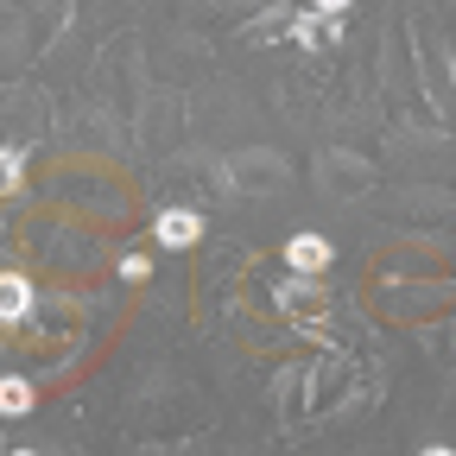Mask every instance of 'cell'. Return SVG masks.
I'll return each mask as SVG.
<instances>
[{"label": "cell", "mask_w": 456, "mask_h": 456, "mask_svg": "<svg viewBox=\"0 0 456 456\" xmlns=\"http://www.w3.org/2000/svg\"><path fill=\"white\" fill-rule=\"evenodd\" d=\"M152 235H159V248H171V254H178V248H197V241H203V216H197V209H165V216L152 222Z\"/></svg>", "instance_id": "obj_5"}, {"label": "cell", "mask_w": 456, "mask_h": 456, "mask_svg": "<svg viewBox=\"0 0 456 456\" xmlns=\"http://www.w3.org/2000/svg\"><path fill=\"white\" fill-rule=\"evenodd\" d=\"M292 38L311 51V45H336L342 26H336V13H298V20H292Z\"/></svg>", "instance_id": "obj_9"}, {"label": "cell", "mask_w": 456, "mask_h": 456, "mask_svg": "<svg viewBox=\"0 0 456 456\" xmlns=\"http://www.w3.org/2000/svg\"><path fill=\"white\" fill-rule=\"evenodd\" d=\"M425 83H431V102H437L444 114H456V89H450V64H444V51H437V45H425Z\"/></svg>", "instance_id": "obj_8"}, {"label": "cell", "mask_w": 456, "mask_h": 456, "mask_svg": "<svg viewBox=\"0 0 456 456\" xmlns=\"http://www.w3.org/2000/svg\"><path fill=\"white\" fill-rule=\"evenodd\" d=\"M419 456H456V450H444V444H431V450H419Z\"/></svg>", "instance_id": "obj_15"}, {"label": "cell", "mask_w": 456, "mask_h": 456, "mask_svg": "<svg viewBox=\"0 0 456 456\" xmlns=\"http://www.w3.org/2000/svg\"><path fill=\"white\" fill-rule=\"evenodd\" d=\"M311 7H317V13H342V7H349V0H311Z\"/></svg>", "instance_id": "obj_14"}, {"label": "cell", "mask_w": 456, "mask_h": 456, "mask_svg": "<svg viewBox=\"0 0 456 456\" xmlns=\"http://www.w3.org/2000/svg\"><path fill=\"white\" fill-rule=\"evenodd\" d=\"M317 184H323L330 197H362V191L374 184V165L355 159V152H323V159H317Z\"/></svg>", "instance_id": "obj_2"}, {"label": "cell", "mask_w": 456, "mask_h": 456, "mask_svg": "<svg viewBox=\"0 0 456 456\" xmlns=\"http://www.w3.org/2000/svg\"><path fill=\"white\" fill-rule=\"evenodd\" d=\"M279 305H285V311H305V317H317V311H323V292L311 285V273H298V279H285V285H279Z\"/></svg>", "instance_id": "obj_10"}, {"label": "cell", "mask_w": 456, "mask_h": 456, "mask_svg": "<svg viewBox=\"0 0 456 456\" xmlns=\"http://www.w3.org/2000/svg\"><path fill=\"white\" fill-rule=\"evenodd\" d=\"M311 412H336L342 406V393H349V380H355V362L349 355H330V362H317L311 368Z\"/></svg>", "instance_id": "obj_3"}, {"label": "cell", "mask_w": 456, "mask_h": 456, "mask_svg": "<svg viewBox=\"0 0 456 456\" xmlns=\"http://www.w3.org/2000/svg\"><path fill=\"white\" fill-rule=\"evenodd\" d=\"M26 412H32V380L0 374V419H26Z\"/></svg>", "instance_id": "obj_11"}, {"label": "cell", "mask_w": 456, "mask_h": 456, "mask_svg": "<svg viewBox=\"0 0 456 456\" xmlns=\"http://www.w3.org/2000/svg\"><path fill=\"white\" fill-rule=\"evenodd\" d=\"M32 311V285L20 273H0V323H26Z\"/></svg>", "instance_id": "obj_7"}, {"label": "cell", "mask_w": 456, "mask_h": 456, "mask_svg": "<svg viewBox=\"0 0 456 456\" xmlns=\"http://www.w3.org/2000/svg\"><path fill=\"white\" fill-rule=\"evenodd\" d=\"M273 406H279L285 425H298V419L311 412V362H292V368L273 380Z\"/></svg>", "instance_id": "obj_4"}, {"label": "cell", "mask_w": 456, "mask_h": 456, "mask_svg": "<svg viewBox=\"0 0 456 456\" xmlns=\"http://www.w3.org/2000/svg\"><path fill=\"white\" fill-rule=\"evenodd\" d=\"M13 456H38V450H13Z\"/></svg>", "instance_id": "obj_16"}, {"label": "cell", "mask_w": 456, "mask_h": 456, "mask_svg": "<svg viewBox=\"0 0 456 456\" xmlns=\"http://www.w3.org/2000/svg\"><path fill=\"white\" fill-rule=\"evenodd\" d=\"M285 26H292V7H266V13L248 26V38H254V45H266V38H279Z\"/></svg>", "instance_id": "obj_12"}, {"label": "cell", "mask_w": 456, "mask_h": 456, "mask_svg": "<svg viewBox=\"0 0 456 456\" xmlns=\"http://www.w3.org/2000/svg\"><path fill=\"white\" fill-rule=\"evenodd\" d=\"M20 184V146H0V197Z\"/></svg>", "instance_id": "obj_13"}, {"label": "cell", "mask_w": 456, "mask_h": 456, "mask_svg": "<svg viewBox=\"0 0 456 456\" xmlns=\"http://www.w3.org/2000/svg\"><path fill=\"white\" fill-rule=\"evenodd\" d=\"M228 191H248V197H273V191H285L292 184V165H285L279 152H266V146H254V152H228Z\"/></svg>", "instance_id": "obj_1"}, {"label": "cell", "mask_w": 456, "mask_h": 456, "mask_svg": "<svg viewBox=\"0 0 456 456\" xmlns=\"http://www.w3.org/2000/svg\"><path fill=\"white\" fill-rule=\"evenodd\" d=\"M285 260H292V273H323L330 266V241L323 235H292V241H285Z\"/></svg>", "instance_id": "obj_6"}]
</instances>
